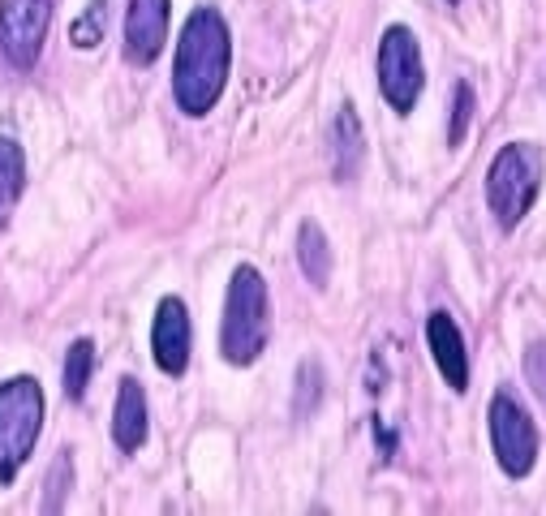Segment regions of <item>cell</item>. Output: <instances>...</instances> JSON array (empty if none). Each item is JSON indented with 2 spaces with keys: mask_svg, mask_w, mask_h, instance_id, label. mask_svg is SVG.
<instances>
[{
  "mask_svg": "<svg viewBox=\"0 0 546 516\" xmlns=\"http://www.w3.org/2000/svg\"><path fill=\"white\" fill-rule=\"evenodd\" d=\"M190 344H194V327H190V310L181 297H164L155 306V323H151V357L164 375H185L190 366Z\"/></svg>",
  "mask_w": 546,
  "mask_h": 516,
  "instance_id": "obj_8",
  "label": "cell"
},
{
  "mask_svg": "<svg viewBox=\"0 0 546 516\" xmlns=\"http://www.w3.org/2000/svg\"><path fill=\"white\" fill-rule=\"evenodd\" d=\"M452 5H456V0H452Z\"/></svg>",
  "mask_w": 546,
  "mask_h": 516,
  "instance_id": "obj_21",
  "label": "cell"
},
{
  "mask_svg": "<svg viewBox=\"0 0 546 516\" xmlns=\"http://www.w3.org/2000/svg\"><path fill=\"white\" fill-rule=\"evenodd\" d=\"M168 0H129L125 9V61L129 65H155L168 39Z\"/></svg>",
  "mask_w": 546,
  "mask_h": 516,
  "instance_id": "obj_9",
  "label": "cell"
},
{
  "mask_svg": "<svg viewBox=\"0 0 546 516\" xmlns=\"http://www.w3.org/2000/svg\"><path fill=\"white\" fill-rule=\"evenodd\" d=\"M469 121H473V86H469V82H456V91H452V125H448V147H461L465 134H469Z\"/></svg>",
  "mask_w": 546,
  "mask_h": 516,
  "instance_id": "obj_19",
  "label": "cell"
},
{
  "mask_svg": "<svg viewBox=\"0 0 546 516\" xmlns=\"http://www.w3.org/2000/svg\"><path fill=\"white\" fill-rule=\"evenodd\" d=\"M426 344H430V357H435L443 383H448L452 392H465L469 387V353H465L461 327H456L448 310H435L426 319Z\"/></svg>",
  "mask_w": 546,
  "mask_h": 516,
  "instance_id": "obj_10",
  "label": "cell"
},
{
  "mask_svg": "<svg viewBox=\"0 0 546 516\" xmlns=\"http://www.w3.org/2000/svg\"><path fill=\"white\" fill-rule=\"evenodd\" d=\"M542 190V151L534 142H508L486 168V207L499 228H516L538 203Z\"/></svg>",
  "mask_w": 546,
  "mask_h": 516,
  "instance_id": "obj_3",
  "label": "cell"
},
{
  "mask_svg": "<svg viewBox=\"0 0 546 516\" xmlns=\"http://www.w3.org/2000/svg\"><path fill=\"white\" fill-rule=\"evenodd\" d=\"M271 336V297L263 271L241 263L224 293V319H220V353L228 366H254Z\"/></svg>",
  "mask_w": 546,
  "mask_h": 516,
  "instance_id": "obj_2",
  "label": "cell"
},
{
  "mask_svg": "<svg viewBox=\"0 0 546 516\" xmlns=\"http://www.w3.org/2000/svg\"><path fill=\"white\" fill-rule=\"evenodd\" d=\"M426 86L422 48L409 26H387L379 39V91L400 117L418 108V95Z\"/></svg>",
  "mask_w": 546,
  "mask_h": 516,
  "instance_id": "obj_5",
  "label": "cell"
},
{
  "mask_svg": "<svg viewBox=\"0 0 546 516\" xmlns=\"http://www.w3.org/2000/svg\"><path fill=\"white\" fill-rule=\"evenodd\" d=\"M525 375H529V387H534V396L546 409V340H534L525 349Z\"/></svg>",
  "mask_w": 546,
  "mask_h": 516,
  "instance_id": "obj_20",
  "label": "cell"
},
{
  "mask_svg": "<svg viewBox=\"0 0 546 516\" xmlns=\"http://www.w3.org/2000/svg\"><path fill=\"white\" fill-rule=\"evenodd\" d=\"M491 448H495V461L508 478H525L538 461V430L529 422V413L516 405L512 392H495L491 396Z\"/></svg>",
  "mask_w": 546,
  "mask_h": 516,
  "instance_id": "obj_6",
  "label": "cell"
},
{
  "mask_svg": "<svg viewBox=\"0 0 546 516\" xmlns=\"http://www.w3.org/2000/svg\"><path fill=\"white\" fill-rule=\"evenodd\" d=\"M26 190V151L13 138H0V215Z\"/></svg>",
  "mask_w": 546,
  "mask_h": 516,
  "instance_id": "obj_14",
  "label": "cell"
},
{
  "mask_svg": "<svg viewBox=\"0 0 546 516\" xmlns=\"http://www.w3.org/2000/svg\"><path fill=\"white\" fill-rule=\"evenodd\" d=\"M323 400V370L319 362H301L297 366V387H293V418H310Z\"/></svg>",
  "mask_w": 546,
  "mask_h": 516,
  "instance_id": "obj_16",
  "label": "cell"
},
{
  "mask_svg": "<svg viewBox=\"0 0 546 516\" xmlns=\"http://www.w3.org/2000/svg\"><path fill=\"white\" fill-rule=\"evenodd\" d=\"M104 18H108V0H91V9H86L74 22V31H69L74 48H95V43L104 39Z\"/></svg>",
  "mask_w": 546,
  "mask_h": 516,
  "instance_id": "obj_18",
  "label": "cell"
},
{
  "mask_svg": "<svg viewBox=\"0 0 546 516\" xmlns=\"http://www.w3.org/2000/svg\"><path fill=\"white\" fill-rule=\"evenodd\" d=\"M69 482H74V456L61 452L48 469V495H43V512H61L65 508V495H69Z\"/></svg>",
  "mask_w": 546,
  "mask_h": 516,
  "instance_id": "obj_17",
  "label": "cell"
},
{
  "mask_svg": "<svg viewBox=\"0 0 546 516\" xmlns=\"http://www.w3.org/2000/svg\"><path fill=\"white\" fill-rule=\"evenodd\" d=\"M91 370H95V340H74L65 353V396L69 400H82L86 396V383H91Z\"/></svg>",
  "mask_w": 546,
  "mask_h": 516,
  "instance_id": "obj_15",
  "label": "cell"
},
{
  "mask_svg": "<svg viewBox=\"0 0 546 516\" xmlns=\"http://www.w3.org/2000/svg\"><path fill=\"white\" fill-rule=\"evenodd\" d=\"M327 151H332V172L336 181H353L362 172L366 160V134H362V121H357L353 104H340L336 121H332V134H327Z\"/></svg>",
  "mask_w": 546,
  "mask_h": 516,
  "instance_id": "obj_12",
  "label": "cell"
},
{
  "mask_svg": "<svg viewBox=\"0 0 546 516\" xmlns=\"http://www.w3.org/2000/svg\"><path fill=\"white\" fill-rule=\"evenodd\" d=\"M52 26V0H0V56L13 69H31Z\"/></svg>",
  "mask_w": 546,
  "mask_h": 516,
  "instance_id": "obj_7",
  "label": "cell"
},
{
  "mask_svg": "<svg viewBox=\"0 0 546 516\" xmlns=\"http://www.w3.org/2000/svg\"><path fill=\"white\" fill-rule=\"evenodd\" d=\"M233 65V35L220 9H194L177 39V61H172V95L185 117H207L220 104Z\"/></svg>",
  "mask_w": 546,
  "mask_h": 516,
  "instance_id": "obj_1",
  "label": "cell"
},
{
  "mask_svg": "<svg viewBox=\"0 0 546 516\" xmlns=\"http://www.w3.org/2000/svg\"><path fill=\"white\" fill-rule=\"evenodd\" d=\"M43 430V387L35 375H13L0 383V486L22 473Z\"/></svg>",
  "mask_w": 546,
  "mask_h": 516,
  "instance_id": "obj_4",
  "label": "cell"
},
{
  "mask_svg": "<svg viewBox=\"0 0 546 516\" xmlns=\"http://www.w3.org/2000/svg\"><path fill=\"white\" fill-rule=\"evenodd\" d=\"M297 263L314 289H327V280H332V246H327V233L314 220L297 228Z\"/></svg>",
  "mask_w": 546,
  "mask_h": 516,
  "instance_id": "obj_13",
  "label": "cell"
},
{
  "mask_svg": "<svg viewBox=\"0 0 546 516\" xmlns=\"http://www.w3.org/2000/svg\"><path fill=\"white\" fill-rule=\"evenodd\" d=\"M147 392L138 379H121L117 387V409H112V443L121 452H138L147 443Z\"/></svg>",
  "mask_w": 546,
  "mask_h": 516,
  "instance_id": "obj_11",
  "label": "cell"
}]
</instances>
